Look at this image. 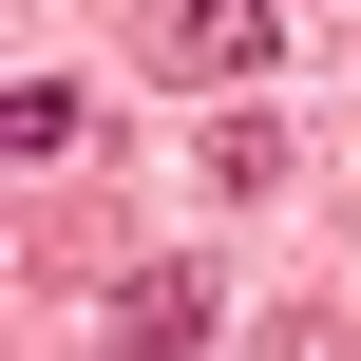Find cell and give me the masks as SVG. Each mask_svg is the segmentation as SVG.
<instances>
[{"label": "cell", "mask_w": 361, "mask_h": 361, "mask_svg": "<svg viewBox=\"0 0 361 361\" xmlns=\"http://www.w3.org/2000/svg\"><path fill=\"white\" fill-rule=\"evenodd\" d=\"M152 57L190 95H228V76H267V0H152Z\"/></svg>", "instance_id": "cell-1"}, {"label": "cell", "mask_w": 361, "mask_h": 361, "mask_svg": "<svg viewBox=\"0 0 361 361\" xmlns=\"http://www.w3.org/2000/svg\"><path fill=\"white\" fill-rule=\"evenodd\" d=\"M114 343H133V361H209V267H190V247H152V267L114 286Z\"/></svg>", "instance_id": "cell-2"}, {"label": "cell", "mask_w": 361, "mask_h": 361, "mask_svg": "<svg viewBox=\"0 0 361 361\" xmlns=\"http://www.w3.org/2000/svg\"><path fill=\"white\" fill-rule=\"evenodd\" d=\"M247 361H343V324H267V343H247Z\"/></svg>", "instance_id": "cell-3"}]
</instances>
